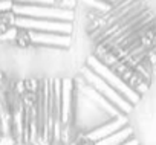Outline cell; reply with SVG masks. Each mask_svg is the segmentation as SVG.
<instances>
[{"label":"cell","mask_w":156,"mask_h":145,"mask_svg":"<svg viewBox=\"0 0 156 145\" xmlns=\"http://www.w3.org/2000/svg\"><path fill=\"white\" fill-rule=\"evenodd\" d=\"M9 136L14 145H67L78 130L75 78H11Z\"/></svg>","instance_id":"obj_1"},{"label":"cell","mask_w":156,"mask_h":145,"mask_svg":"<svg viewBox=\"0 0 156 145\" xmlns=\"http://www.w3.org/2000/svg\"><path fill=\"white\" fill-rule=\"evenodd\" d=\"M90 55L109 66L124 58H150L156 44V14L147 0H115L106 9L87 12Z\"/></svg>","instance_id":"obj_2"},{"label":"cell","mask_w":156,"mask_h":145,"mask_svg":"<svg viewBox=\"0 0 156 145\" xmlns=\"http://www.w3.org/2000/svg\"><path fill=\"white\" fill-rule=\"evenodd\" d=\"M67 145H142L130 116H110L76 130Z\"/></svg>","instance_id":"obj_3"},{"label":"cell","mask_w":156,"mask_h":145,"mask_svg":"<svg viewBox=\"0 0 156 145\" xmlns=\"http://www.w3.org/2000/svg\"><path fill=\"white\" fill-rule=\"evenodd\" d=\"M11 78L0 70V145H14L9 136V110H8V87Z\"/></svg>","instance_id":"obj_4"},{"label":"cell","mask_w":156,"mask_h":145,"mask_svg":"<svg viewBox=\"0 0 156 145\" xmlns=\"http://www.w3.org/2000/svg\"><path fill=\"white\" fill-rule=\"evenodd\" d=\"M150 64H151V70H153V77L156 78V44L150 50Z\"/></svg>","instance_id":"obj_5"}]
</instances>
